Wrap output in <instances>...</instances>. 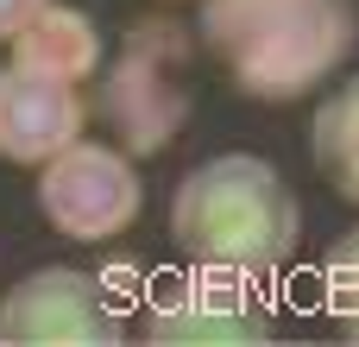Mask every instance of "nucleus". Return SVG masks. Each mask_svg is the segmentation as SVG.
<instances>
[{"mask_svg": "<svg viewBox=\"0 0 359 347\" xmlns=\"http://www.w3.org/2000/svg\"><path fill=\"white\" fill-rule=\"evenodd\" d=\"M196 38L246 101H303L359 44L353 0H196Z\"/></svg>", "mask_w": 359, "mask_h": 347, "instance_id": "nucleus-1", "label": "nucleus"}, {"mask_svg": "<svg viewBox=\"0 0 359 347\" xmlns=\"http://www.w3.org/2000/svg\"><path fill=\"white\" fill-rule=\"evenodd\" d=\"M170 240L189 266L271 278L297 259L303 240V202L284 183L278 164L259 152H215L196 171H183L170 196Z\"/></svg>", "mask_w": 359, "mask_h": 347, "instance_id": "nucleus-2", "label": "nucleus"}, {"mask_svg": "<svg viewBox=\"0 0 359 347\" xmlns=\"http://www.w3.org/2000/svg\"><path fill=\"white\" fill-rule=\"evenodd\" d=\"M196 38L164 19L145 13L126 25L120 57L101 63L88 76V120L126 152V158H158L164 145H177V133L189 126V89H183V63H189Z\"/></svg>", "mask_w": 359, "mask_h": 347, "instance_id": "nucleus-3", "label": "nucleus"}, {"mask_svg": "<svg viewBox=\"0 0 359 347\" xmlns=\"http://www.w3.org/2000/svg\"><path fill=\"white\" fill-rule=\"evenodd\" d=\"M38 171V215L82 247H107L120 240L139 209H145V183L139 164L114 145V139H69L63 152H50Z\"/></svg>", "mask_w": 359, "mask_h": 347, "instance_id": "nucleus-4", "label": "nucleus"}, {"mask_svg": "<svg viewBox=\"0 0 359 347\" xmlns=\"http://www.w3.org/2000/svg\"><path fill=\"white\" fill-rule=\"evenodd\" d=\"M139 303H145L139 310L145 341H271L278 335V316H271L259 278L215 272V266L177 272V278L151 284Z\"/></svg>", "mask_w": 359, "mask_h": 347, "instance_id": "nucleus-5", "label": "nucleus"}, {"mask_svg": "<svg viewBox=\"0 0 359 347\" xmlns=\"http://www.w3.org/2000/svg\"><path fill=\"white\" fill-rule=\"evenodd\" d=\"M0 341H25V347H101V341H126V316L120 303L101 291L95 272L82 266H38L25 272L6 297H0Z\"/></svg>", "mask_w": 359, "mask_h": 347, "instance_id": "nucleus-6", "label": "nucleus"}, {"mask_svg": "<svg viewBox=\"0 0 359 347\" xmlns=\"http://www.w3.org/2000/svg\"><path fill=\"white\" fill-rule=\"evenodd\" d=\"M82 126H88L82 82L19 51L0 63V164H44L69 139H82Z\"/></svg>", "mask_w": 359, "mask_h": 347, "instance_id": "nucleus-7", "label": "nucleus"}, {"mask_svg": "<svg viewBox=\"0 0 359 347\" xmlns=\"http://www.w3.org/2000/svg\"><path fill=\"white\" fill-rule=\"evenodd\" d=\"M303 139H309L316 177H322L347 209H359V70L341 82V89H328V95L316 101Z\"/></svg>", "mask_w": 359, "mask_h": 347, "instance_id": "nucleus-8", "label": "nucleus"}, {"mask_svg": "<svg viewBox=\"0 0 359 347\" xmlns=\"http://www.w3.org/2000/svg\"><path fill=\"white\" fill-rule=\"evenodd\" d=\"M13 51L32 57V63H44V70H57V76H69V82H88V76L101 70V25H95L82 6L44 0L38 19L13 38Z\"/></svg>", "mask_w": 359, "mask_h": 347, "instance_id": "nucleus-9", "label": "nucleus"}, {"mask_svg": "<svg viewBox=\"0 0 359 347\" xmlns=\"http://www.w3.org/2000/svg\"><path fill=\"white\" fill-rule=\"evenodd\" d=\"M322 310L347 341H359V228H347L322 259Z\"/></svg>", "mask_w": 359, "mask_h": 347, "instance_id": "nucleus-10", "label": "nucleus"}, {"mask_svg": "<svg viewBox=\"0 0 359 347\" xmlns=\"http://www.w3.org/2000/svg\"><path fill=\"white\" fill-rule=\"evenodd\" d=\"M38 6H44V0H0V44H13V38L38 19Z\"/></svg>", "mask_w": 359, "mask_h": 347, "instance_id": "nucleus-11", "label": "nucleus"}]
</instances>
